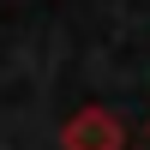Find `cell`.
Listing matches in <instances>:
<instances>
[{
    "label": "cell",
    "instance_id": "6da1fadb",
    "mask_svg": "<svg viewBox=\"0 0 150 150\" xmlns=\"http://www.w3.org/2000/svg\"><path fill=\"white\" fill-rule=\"evenodd\" d=\"M60 144L66 150H126V132L108 108H78V120H66Z\"/></svg>",
    "mask_w": 150,
    "mask_h": 150
}]
</instances>
